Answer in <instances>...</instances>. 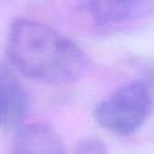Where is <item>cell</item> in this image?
<instances>
[{
  "label": "cell",
  "instance_id": "cell-1",
  "mask_svg": "<svg viewBox=\"0 0 154 154\" xmlns=\"http://www.w3.org/2000/svg\"><path fill=\"white\" fill-rule=\"evenodd\" d=\"M7 53L23 75L49 84L73 82L88 69L87 54L76 42L30 19H18L11 24Z\"/></svg>",
  "mask_w": 154,
  "mask_h": 154
},
{
  "label": "cell",
  "instance_id": "cell-2",
  "mask_svg": "<svg viewBox=\"0 0 154 154\" xmlns=\"http://www.w3.org/2000/svg\"><path fill=\"white\" fill-rule=\"evenodd\" d=\"M153 109V95L142 81L120 87L95 109V119L101 128L119 137L137 133L146 123Z\"/></svg>",
  "mask_w": 154,
  "mask_h": 154
},
{
  "label": "cell",
  "instance_id": "cell-3",
  "mask_svg": "<svg viewBox=\"0 0 154 154\" xmlns=\"http://www.w3.org/2000/svg\"><path fill=\"white\" fill-rule=\"evenodd\" d=\"M96 27L119 31L147 19L154 12V0H80Z\"/></svg>",
  "mask_w": 154,
  "mask_h": 154
},
{
  "label": "cell",
  "instance_id": "cell-4",
  "mask_svg": "<svg viewBox=\"0 0 154 154\" xmlns=\"http://www.w3.org/2000/svg\"><path fill=\"white\" fill-rule=\"evenodd\" d=\"M27 109L29 99L23 85L10 70L0 66V128H18Z\"/></svg>",
  "mask_w": 154,
  "mask_h": 154
},
{
  "label": "cell",
  "instance_id": "cell-5",
  "mask_svg": "<svg viewBox=\"0 0 154 154\" xmlns=\"http://www.w3.org/2000/svg\"><path fill=\"white\" fill-rule=\"evenodd\" d=\"M11 154H66V149L50 126L34 123L18 131Z\"/></svg>",
  "mask_w": 154,
  "mask_h": 154
},
{
  "label": "cell",
  "instance_id": "cell-6",
  "mask_svg": "<svg viewBox=\"0 0 154 154\" xmlns=\"http://www.w3.org/2000/svg\"><path fill=\"white\" fill-rule=\"evenodd\" d=\"M107 145L97 137H87L79 141L75 147V154H107Z\"/></svg>",
  "mask_w": 154,
  "mask_h": 154
}]
</instances>
